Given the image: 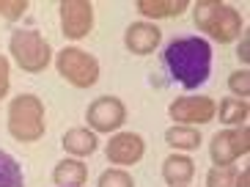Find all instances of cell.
<instances>
[{"instance_id": "obj_20", "label": "cell", "mask_w": 250, "mask_h": 187, "mask_svg": "<svg viewBox=\"0 0 250 187\" xmlns=\"http://www.w3.org/2000/svg\"><path fill=\"white\" fill-rule=\"evenodd\" d=\"M96 187H135V179L121 168H113V171H104L99 176V185Z\"/></svg>"}, {"instance_id": "obj_7", "label": "cell", "mask_w": 250, "mask_h": 187, "mask_svg": "<svg viewBox=\"0 0 250 187\" xmlns=\"http://www.w3.org/2000/svg\"><path fill=\"white\" fill-rule=\"evenodd\" d=\"M85 121L94 132H116L126 121V107L118 97H99L88 105Z\"/></svg>"}, {"instance_id": "obj_4", "label": "cell", "mask_w": 250, "mask_h": 187, "mask_svg": "<svg viewBox=\"0 0 250 187\" xmlns=\"http://www.w3.org/2000/svg\"><path fill=\"white\" fill-rule=\"evenodd\" d=\"M8 50L14 55L17 66L22 72H30V75L44 72L52 58V50L47 44V39L42 33H36V30H14L11 42H8Z\"/></svg>"}, {"instance_id": "obj_18", "label": "cell", "mask_w": 250, "mask_h": 187, "mask_svg": "<svg viewBox=\"0 0 250 187\" xmlns=\"http://www.w3.org/2000/svg\"><path fill=\"white\" fill-rule=\"evenodd\" d=\"M248 119V102L245 99H223L220 102V121L231 127H242Z\"/></svg>"}, {"instance_id": "obj_14", "label": "cell", "mask_w": 250, "mask_h": 187, "mask_svg": "<svg viewBox=\"0 0 250 187\" xmlns=\"http://www.w3.org/2000/svg\"><path fill=\"white\" fill-rule=\"evenodd\" d=\"M88 179V171L80 160H61L52 171V182L58 187H83Z\"/></svg>"}, {"instance_id": "obj_10", "label": "cell", "mask_w": 250, "mask_h": 187, "mask_svg": "<svg viewBox=\"0 0 250 187\" xmlns=\"http://www.w3.org/2000/svg\"><path fill=\"white\" fill-rule=\"evenodd\" d=\"M107 160H110L113 165H135L143 160V151H146V143H143V138L135 132H118L110 138V143H107Z\"/></svg>"}, {"instance_id": "obj_25", "label": "cell", "mask_w": 250, "mask_h": 187, "mask_svg": "<svg viewBox=\"0 0 250 187\" xmlns=\"http://www.w3.org/2000/svg\"><path fill=\"white\" fill-rule=\"evenodd\" d=\"M248 58H250V55H248V39H245L242 44H239V61H242V63H248Z\"/></svg>"}, {"instance_id": "obj_8", "label": "cell", "mask_w": 250, "mask_h": 187, "mask_svg": "<svg viewBox=\"0 0 250 187\" xmlns=\"http://www.w3.org/2000/svg\"><path fill=\"white\" fill-rule=\"evenodd\" d=\"M168 113L173 121H179V127H195V124H209L217 107L209 97H182L168 107Z\"/></svg>"}, {"instance_id": "obj_5", "label": "cell", "mask_w": 250, "mask_h": 187, "mask_svg": "<svg viewBox=\"0 0 250 187\" xmlns=\"http://www.w3.org/2000/svg\"><path fill=\"white\" fill-rule=\"evenodd\" d=\"M55 66H58V75L66 83H72L74 88H91L99 80V61L77 47L61 50L55 58Z\"/></svg>"}, {"instance_id": "obj_1", "label": "cell", "mask_w": 250, "mask_h": 187, "mask_svg": "<svg viewBox=\"0 0 250 187\" xmlns=\"http://www.w3.org/2000/svg\"><path fill=\"white\" fill-rule=\"evenodd\" d=\"M162 75L184 91H195L212 75V44L201 36L173 39L160 58Z\"/></svg>"}, {"instance_id": "obj_21", "label": "cell", "mask_w": 250, "mask_h": 187, "mask_svg": "<svg viewBox=\"0 0 250 187\" xmlns=\"http://www.w3.org/2000/svg\"><path fill=\"white\" fill-rule=\"evenodd\" d=\"M228 85H231V91H234L236 97L245 99L250 94V75L245 72V69H242V72H234V75L228 77Z\"/></svg>"}, {"instance_id": "obj_12", "label": "cell", "mask_w": 250, "mask_h": 187, "mask_svg": "<svg viewBox=\"0 0 250 187\" xmlns=\"http://www.w3.org/2000/svg\"><path fill=\"white\" fill-rule=\"evenodd\" d=\"M195 176V163L184 154H170L162 163V179L168 182L170 187H184L190 185V179Z\"/></svg>"}, {"instance_id": "obj_6", "label": "cell", "mask_w": 250, "mask_h": 187, "mask_svg": "<svg viewBox=\"0 0 250 187\" xmlns=\"http://www.w3.org/2000/svg\"><path fill=\"white\" fill-rule=\"evenodd\" d=\"M248 151H250V129L245 124L236 129H223L209 143V154H212L214 165H231L236 157H242Z\"/></svg>"}, {"instance_id": "obj_17", "label": "cell", "mask_w": 250, "mask_h": 187, "mask_svg": "<svg viewBox=\"0 0 250 187\" xmlns=\"http://www.w3.org/2000/svg\"><path fill=\"white\" fill-rule=\"evenodd\" d=\"M0 187H25L22 165L8 151H0Z\"/></svg>"}, {"instance_id": "obj_19", "label": "cell", "mask_w": 250, "mask_h": 187, "mask_svg": "<svg viewBox=\"0 0 250 187\" xmlns=\"http://www.w3.org/2000/svg\"><path fill=\"white\" fill-rule=\"evenodd\" d=\"M236 173L231 165H214L209 176H206V187H234Z\"/></svg>"}, {"instance_id": "obj_13", "label": "cell", "mask_w": 250, "mask_h": 187, "mask_svg": "<svg viewBox=\"0 0 250 187\" xmlns=\"http://www.w3.org/2000/svg\"><path fill=\"white\" fill-rule=\"evenodd\" d=\"M61 146L69 151V154H74V157H88V154H94L96 146H99V141H96V135L91 132V129H69L66 135H63V141H61Z\"/></svg>"}, {"instance_id": "obj_16", "label": "cell", "mask_w": 250, "mask_h": 187, "mask_svg": "<svg viewBox=\"0 0 250 187\" xmlns=\"http://www.w3.org/2000/svg\"><path fill=\"white\" fill-rule=\"evenodd\" d=\"M165 143L179 151H192L201 146V132L195 127H170L165 132Z\"/></svg>"}, {"instance_id": "obj_9", "label": "cell", "mask_w": 250, "mask_h": 187, "mask_svg": "<svg viewBox=\"0 0 250 187\" xmlns=\"http://www.w3.org/2000/svg\"><path fill=\"white\" fill-rule=\"evenodd\" d=\"M61 28L63 36L83 39L94 28V6L88 0H63L61 3Z\"/></svg>"}, {"instance_id": "obj_2", "label": "cell", "mask_w": 250, "mask_h": 187, "mask_svg": "<svg viewBox=\"0 0 250 187\" xmlns=\"http://www.w3.org/2000/svg\"><path fill=\"white\" fill-rule=\"evenodd\" d=\"M192 22L195 28L209 33L214 42L228 44L242 33V17L234 6L228 3H217V0H201L192 8Z\"/></svg>"}, {"instance_id": "obj_22", "label": "cell", "mask_w": 250, "mask_h": 187, "mask_svg": "<svg viewBox=\"0 0 250 187\" xmlns=\"http://www.w3.org/2000/svg\"><path fill=\"white\" fill-rule=\"evenodd\" d=\"M28 11V3L25 0H11V3H0V17H6V20H20V17Z\"/></svg>"}, {"instance_id": "obj_24", "label": "cell", "mask_w": 250, "mask_h": 187, "mask_svg": "<svg viewBox=\"0 0 250 187\" xmlns=\"http://www.w3.org/2000/svg\"><path fill=\"white\" fill-rule=\"evenodd\" d=\"M248 182H250V173H248V171H242V176H236L234 187H248Z\"/></svg>"}, {"instance_id": "obj_3", "label": "cell", "mask_w": 250, "mask_h": 187, "mask_svg": "<svg viewBox=\"0 0 250 187\" xmlns=\"http://www.w3.org/2000/svg\"><path fill=\"white\" fill-rule=\"evenodd\" d=\"M47 121H44V105L36 94H20L8 105V132L20 143H33L44 138Z\"/></svg>"}, {"instance_id": "obj_15", "label": "cell", "mask_w": 250, "mask_h": 187, "mask_svg": "<svg viewBox=\"0 0 250 187\" xmlns=\"http://www.w3.org/2000/svg\"><path fill=\"white\" fill-rule=\"evenodd\" d=\"M138 11L146 17H154V20H162V17H179L182 11H187V0H138Z\"/></svg>"}, {"instance_id": "obj_11", "label": "cell", "mask_w": 250, "mask_h": 187, "mask_svg": "<svg viewBox=\"0 0 250 187\" xmlns=\"http://www.w3.org/2000/svg\"><path fill=\"white\" fill-rule=\"evenodd\" d=\"M162 39V30L151 22H132L124 33V44L132 55H148L154 53Z\"/></svg>"}, {"instance_id": "obj_23", "label": "cell", "mask_w": 250, "mask_h": 187, "mask_svg": "<svg viewBox=\"0 0 250 187\" xmlns=\"http://www.w3.org/2000/svg\"><path fill=\"white\" fill-rule=\"evenodd\" d=\"M8 83H11V75H8V61L0 55V99L8 94Z\"/></svg>"}]
</instances>
